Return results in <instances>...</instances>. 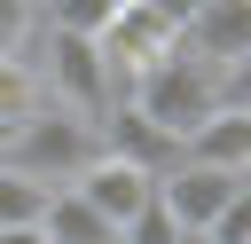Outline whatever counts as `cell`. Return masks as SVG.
<instances>
[{"label":"cell","mask_w":251,"mask_h":244,"mask_svg":"<svg viewBox=\"0 0 251 244\" xmlns=\"http://www.w3.org/2000/svg\"><path fill=\"white\" fill-rule=\"evenodd\" d=\"M243 181H251V165H243Z\"/></svg>","instance_id":"15"},{"label":"cell","mask_w":251,"mask_h":244,"mask_svg":"<svg viewBox=\"0 0 251 244\" xmlns=\"http://www.w3.org/2000/svg\"><path fill=\"white\" fill-rule=\"evenodd\" d=\"M39 31V0H0V55H24Z\"/></svg>","instance_id":"10"},{"label":"cell","mask_w":251,"mask_h":244,"mask_svg":"<svg viewBox=\"0 0 251 244\" xmlns=\"http://www.w3.org/2000/svg\"><path fill=\"white\" fill-rule=\"evenodd\" d=\"M39 102H47V87H39L31 47H24V55H0V126H24Z\"/></svg>","instance_id":"9"},{"label":"cell","mask_w":251,"mask_h":244,"mask_svg":"<svg viewBox=\"0 0 251 244\" xmlns=\"http://www.w3.org/2000/svg\"><path fill=\"white\" fill-rule=\"evenodd\" d=\"M39 236H47V244H118V220L94 213V205L63 181V189H47V205H39Z\"/></svg>","instance_id":"8"},{"label":"cell","mask_w":251,"mask_h":244,"mask_svg":"<svg viewBox=\"0 0 251 244\" xmlns=\"http://www.w3.org/2000/svg\"><path fill=\"white\" fill-rule=\"evenodd\" d=\"M39 39V87H47V102H63V110H78V118H102L110 110V63H102V47L86 39V31H55V24H39L31 31Z\"/></svg>","instance_id":"3"},{"label":"cell","mask_w":251,"mask_h":244,"mask_svg":"<svg viewBox=\"0 0 251 244\" xmlns=\"http://www.w3.org/2000/svg\"><path fill=\"white\" fill-rule=\"evenodd\" d=\"M102 142H94V118H78V110H63V102H39L16 134H8V150H0V165H16V173H31L39 189H63L86 157H94Z\"/></svg>","instance_id":"1"},{"label":"cell","mask_w":251,"mask_h":244,"mask_svg":"<svg viewBox=\"0 0 251 244\" xmlns=\"http://www.w3.org/2000/svg\"><path fill=\"white\" fill-rule=\"evenodd\" d=\"M94 142L110 150V157H126V165H141V173H165V165H180V134H165L141 102H110L102 118H94Z\"/></svg>","instance_id":"4"},{"label":"cell","mask_w":251,"mask_h":244,"mask_svg":"<svg viewBox=\"0 0 251 244\" xmlns=\"http://www.w3.org/2000/svg\"><path fill=\"white\" fill-rule=\"evenodd\" d=\"M180 244H212V236H204V228H180Z\"/></svg>","instance_id":"14"},{"label":"cell","mask_w":251,"mask_h":244,"mask_svg":"<svg viewBox=\"0 0 251 244\" xmlns=\"http://www.w3.org/2000/svg\"><path fill=\"white\" fill-rule=\"evenodd\" d=\"M0 244H47V236H39V220H8V228H0Z\"/></svg>","instance_id":"13"},{"label":"cell","mask_w":251,"mask_h":244,"mask_svg":"<svg viewBox=\"0 0 251 244\" xmlns=\"http://www.w3.org/2000/svg\"><path fill=\"white\" fill-rule=\"evenodd\" d=\"M180 47L204 55L212 71H227V63L251 47V0H204V8L180 24Z\"/></svg>","instance_id":"7"},{"label":"cell","mask_w":251,"mask_h":244,"mask_svg":"<svg viewBox=\"0 0 251 244\" xmlns=\"http://www.w3.org/2000/svg\"><path fill=\"white\" fill-rule=\"evenodd\" d=\"M71 189L94 205V213H110V220H126V213H141L149 197H157V173H141V165H126V157H110V150H94L78 173H71Z\"/></svg>","instance_id":"5"},{"label":"cell","mask_w":251,"mask_h":244,"mask_svg":"<svg viewBox=\"0 0 251 244\" xmlns=\"http://www.w3.org/2000/svg\"><path fill=\"white\" fill-rule=\"evenodd\" d=\"M220 102H251V47H243V55L220 71Z\"/></svg>","instance_id":"11"},{"label":"cell","mask_w":251,"mask_h":244,"mask_svg":"<svg viewBox=\"0 0 251 244\" xmlns=\"http://www.w3.org/2000/svg\"><path fill=\"white\" fill-rule=\"evenodd\" d=\"M118 102H141V110H149L165 134H188V126H196V118L220 102V71L173 39V47H165V55H157V63H149V71H141L126 94H118Z\"/></svg>","instance_id":"2"},{"label":"cell","mask_w":251,"mask_h":244,"mask_svg":"<svg viewBox=\"0 0 251 244\" xmlns=\"http://www.w3.org/2000/svg\"><path fill=\"white\" fill-rule=\"evenodd\" d=\"M149 8H157V16H165V24H173V31H180V24H188V16H196V8H204V0H149Z\"/></svg>","instance_id":"12"},{"label":"cell","mask_w":251,"mask_h":244,"mask_svg":"<svg viewBox=\"0 0 251 244\" xmlns=\"http://www.w3.org/2000/svg\"><path fill=\"white\" fill-rule=\"evenodd\" d=\"M180 157L243 173V165H251V102H212V110L180 134Z\"/></svg>","instance_id":"6"}]
</instances>
